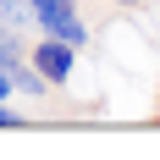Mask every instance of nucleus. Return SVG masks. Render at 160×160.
<instances>
[{
	"mask_svg": "<svg viewBox=\"0 0 160 160\" xmlns=\"http://www.w3.org/2000/svg\"><path fill=\"white\" fill-rule=\"evenodd\" d=\"M33 11V33H50V39H66V44H88V22L78 17V0H28Z\"/></svg>",
	"mask_w": 160,
	"mask_h": 160,
	"instance_id": "nucleus-1",
	"label": "nucleus"
},
{
	"mask_svg": "<svg viewBox=\"0 0 160 160\" xmlns=\"http://www.w3.org/2000/svg\"><path fill=\"white\" fill-rule=\"evenodd\" d=\"M28 61L39 66V72L55 83V88H66V83H72V72H78V44H66V39H50V33H33Z\"/></svg>",
	"mask_w": 160,
	"mask_h": 160,
	"instance_id": "nucleus-2",
	"label": "nucleus"
},
{
	"mask_svg": "<svg viewBox=\"0 0 160 160\" xmlns=\"http://www.w3.org/2000/svg\"><path fill=\"white\" fill-rule=\"evenodd\" d=\"M6 78H11V94H22V99H50V94H55V83H50L33 61H17Z\"/></svg>",
	"mask_w": 160,
	"mask_h": 160,
	"instance_id": "nucleus-3",
	"label": "nucleus"
},
{
	"mask_svg": "<svg viewBox=\"0 0 160 160\" xmlns=\"http://www.w3.org/2000/svg\"><path fill=\"white\" fill-rule=\"evenodd\" d=\"M28 33H17V28H6V22H0V72H11L17 61H28Z\"/></svg>",
	"mask_w": 160,
	"mask_h": 160,
	"instance_id": "nucleus-4",
	"label": "nucleus"
},
{
	"mask_svg": "<svg viewBox=\"0 0 160 160\" xmlns=\"http://www.w3.org/2000/svg\"><path fill=\"white\" fill-rule=\"evenodd\" d=\"M0 22L17 33H33V11H28V0H0Z\"/></svg>",
	"mask_w": 160,
	"mask_h": 160,
	"instance_id": "nucleus-5",
	"label": "nucleus"
},
{
	"mask_svg": "<svg viewBox=\"0 0 160 160\" xmlns=\"http://www.w3.org/2000/svg\"><path fill=\"white\" fill-rule=\"evenodd\" d=\"M0 127H22V111H11L6 99H0Z\"/></svg>",
	"mask_w": 160,
	"mask_h": 160,
	"instance_id": "nucleus-6",
	"label": "nucleus"
},
{
	"mask_svg": "<svg viewBox=\"0 0 160 160\" xmlns=\"http://www.w3.org/2000/svg\"><path fill=\"white\" fill-rule=\"evenodd\" d=\"M116 6H122V11H138V6H149V0H116Z\"/></svg>",
	"mask_w": 160,
	"mask_h": 160,
	"instance_id": "nucleus-7",
	"label": "nucleus"
},
{
	"mask_svg": "<svg viewBox=\"0 0 160 160\" xmlns=\"http://www.w3.org/2000/svg\"><path fill=\"white\" fill-rule=\"evenodd\" d=\"M0 99H11V78H6V72H0Z\"/></svg>",
	"mask_w": 160,
	"mask_h": 160,
	"instance_id": "nucleus-8",
	"label": "nucleus"
}]
</instances>
